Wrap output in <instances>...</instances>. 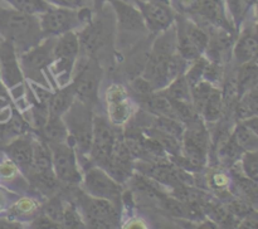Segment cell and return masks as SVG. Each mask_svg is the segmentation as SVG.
Wrapping results in <instances>:
<instances>
[{"mask_svg":"<svg viewBox=\"0 0 258 229\" xmlns=\"http://www.w3.org/2000/svg\"><path fill=\"white\" fill-rule=\"evenodd\" d=\"M68 132L75 138L78 148L82 154H88L92 142V126L93 117L91 112V106L75 101L68 108L67 112L62 116Z\"/></svg>","mask_w":258,"mask_h":229,"instance_id":"cell-6","label":"cell"},{"mask_svg":"<svg viewBox=\"0 0 258 229\" xmlns=\"http://www.w3.org/2000/svg\"><path fill=\"white\" fill-rule=\"evenodd\" d=\"M39 18L40 29L45 37H58L63 33L71 32L81 25H86L92 19V12L90 8L82 7L80 9H70V8L52 7L38 15Z\"/></svg>","mask_w":258,"mask_h":229,"instance_id":"cell-3","label":"cell"},{"mask_svg":"<svg viewBox=\"0 0 258 229\" xmlns=\"http://www.w3.org/2000/svg\"><path fill=\"white\" fill-rule=\"evenodd\" d=\"M135 5L143 15L148 32L158 34L175 23L176 13L173 7L155 4L151 2H140Z\"/></svg>","mask_w":258,"mask_h":229,"instance_id":"cell-14","label":"cell"},{"mask_svg":"<svg viewBox=\"0 0 258 229\" xmlns=\"http://www.w3.org/2000/svg\"><path fill=\"white\" fill-rule=\"evenodd\" d=\"M54 43L55 38L47 37L45 42H40L32 49L20 54V69L34 82L42 83V85L47 83V77L44 73H48L49 65L54 59L53 57Z\"/></svg>","mask_w":258,"mask_h":229,"instance_id":"cell-8","label":"cell"},{"mask_svg":"<svg viewBox=\"0 0 258 229\" xmlns=\"http://www.w3.org/2000/svg\"><path fill=\"white\" fill-rule=\"evenodd\" d=\"M15 209H17L18 213H30V211L34 209V203H33L32 200H29V199H24V200L19 201V203L15 205Z\"/></svg>","mask_w":258,"mask_h":229,"instance_id":"cell-38","label":"cell"},{"mask_svg":"<svg viewBox=\"0 0 258 229\" xmlns=\"http://www.w3.org/2000/svg\"><path fill=\"white\" fill-rule=\"evenodd\" d=\"M128 2L134 3V4H136V3H140V2H148V0H128Z\"/></svg>","mask_w":258,"mask_h":229,"instance_id":"cell-43","label":"cell"},{"mask_svg":"<svg viewBox=\"0 0 258 229\" xmlns=\"http://www.w3.org/2000/svg\"><path fill=\"white\" fill-rule=\"evenodd\" d=\"M73 92L76 100L91 106L98 103V87L102 78V68L97 59L85 55L73 67Z\"/></svg>","mask_w":258,"mask_h":229,"instance_id":"cell-4","label":"cell"},{"mask_svg":"<svg viewBox=\"0 0 258 229\" xmlns=\"http://www.w3.org/2000/svg\"><path fill=\"white\" fill-rule=\"evenodd\" d=\"M3 2L8 3L10 8L18 10V12L37 15V17L47 12L52 7L47 0H3Z\"/></svg>","mask_w":258,"mask_h":229,"instance_id":"cell-25","label":"cell"},{"mask_svg":"<svg viewBox=\"0 0 258 229\" xmlns=\"http://www.w3.org/2000/svg\"><path fill=\"white\" fill-rule=\"evenodd\" d=\"M80 53V40L73 30L58 35L53 47V59L49 69L60 85L70 82L73 67Z\"/></svg>","mask_w":258,"mask_h":229,"instance_id":"cell-5","label":"cell"},{"mask_svg":"<svg viewBox=\"0 0 258 229\" xmlns=\"http://www.w3.org/2000/svg\"><path fill=\"white\" fill-rule=\"evenodd\" d=\"M112 0H93V5H95V10L98 12V10L102 9L103 7L106 5V3H110Z\"/></svg>","mask_w":258,"mask_h":229,"instance_id":"cell-40","label":"cell"},{"mask_svg":"<svg viewBox=\"0 0 258 229\" xmlns=\"http://www.w3.org/2000/svg\"><path fill=\"white\" fill-rule=\"evenodd\" d=\"M242 171L247 178L257 181L258 178V156L257 151H244L241 156Z\"/></svg>","mask_w":258,"mask_h":229,"instance_id":"cell-30","label":"cell"},{"mask_svg":"<svg viewBox=\"0 0 258 229\" xmlns=\"http://www.w3.org/2000/svg\"><path fill=\"white\" fill-rule=\"evenodd\" d=\"M107 102H108V113L110 120L113 125H123L130 118L131 102L127 98V93L121 86L113 85L107 91Z\"/></svg>","mask_w":258,"mask_h":229,"instance_id":"cell-16","label":"cell"},{"mask_svg":"<svg viewBox=\"0 0 258 229\" xmlns=\"http://www.w3.org/2000/svg\"><path fill=\"white\" fill-rule=\"evenodd\" d=\"M131 87H133L134 92H135L136 95L140 96L141 98L146 97V96L150 95V93L154 92V90H153V87H151V85L144 77L135 78V80H134L133 82H131Z\"/></svg>","mask_w":258,"mask_h":229,"instance_id":"cell-34","label":"cell"},{"mask_svg":"<svg viewBox=\"0 0 258 229\" xmlns=\"http://www.w3.org/2000/svg\"><path fill=\"white\" fill-rule=\"evenodd\" d=\"M231 137L243 151H257V131L249 128L246 123L239 122L232 132Z\"/></svg>","mask_w":258,"mask_h":229,"instance_id":"cell-22","label":"cell"},{"mask_svg":"<svg viewBox=\"0 0 258 229\" xmlns=\"http://www.w3.org/2000/svg\"><path fill=\"white\" fill-rule=\"evenodd\" d=\"M50 5L62 8H70V9H80L86 7V0H47Z\"/></svg>","mask_w":258,"mask_h":229,"instance_id":"cell-35","label":"cell"},{"mask_svg":"<svg viewBox=\"0 0 258 229\" xmlns=\"http://www.w3.org/2000/svg\"><path fill=\"white\" fill-rule=\"evenodd\" d=\"M97 19H92L85 25L82 32L78 35L80 40V50H83L86 55L97 59L103 52L108 49L110 44L112 43L113 35V15L103 14V8L98 10Z\"/></svg>","mask_w":258,"mask_h":229,"instance_id":"cell-2","label":"cell"},{"mask_svg":"<svg viewBox=\"0 0 258 229\" xmlns=\"http://www.w3.org/2000/svg\"><path fill=\"white\" fill-rule=\"evenodd\" d=\"M164 95L169 100L183 101V102H191L190 101V86L186 81L185 75L180 74L174 78L163 91Z\"/></svg>","mask_w":258,"mask_h":229,"instance_id":"cell-23","label":"cell"},{"mask_svg":"<svg viewBox=\"0 0 258 229\" xmlns=\"http://www.w3.org/2000/svg\"><path fill=\"white\" fill-rule=\"evenodd\" d=\"M148 2L155 3V4L166 5V7H173V0H148Z\"/></svg>","mask_w":258,"mask_h":229,"instance_id":"cell-42","label":"cell"},{"mask_svg":"<svg viewBox=\"0 0 258 229\" xmlns=\"http://www.w3.org/2000/svg\"><path fill=\"white\" fill-rule=\"evenodd\" d=\"M183 152L196 165H204L208 156L209 133L199 117L186 123L183 132Z\"/></svg>","mask_w":258,"mask_h":229,"instance_id":"cell-11","label":"cell"},{"mask_svg":"<svg viewBox=\"0 0 258 229\" xmlns=\"http://www.w3.org/2000/svg\"><path fill=\"white\" fill-rule=\"evenodd\" d=\"M77 201L86 216L85 224L91 228H112L118 223L117 206L106 199L95 198L87 193H80Z\"/></svg>","mask_w":258,"mask_h":229,"instance_id":"cell-7","label":"cell"},{"mask_svg":"<svg viewBox=\"0 0 258 229\" xmlns=\"http://www.w3.org/2000/svg\"><path fill=\"white\" fill-rule=\"evenodd\" d=\"M257 105L258 97L256 87L247 91L246 93H243V95L241 96V100L237 103V117H238L239 120H246V118L257 115Z\"/></svg>","mask_w":258,"mask_h":229,"instance_id":"cell-26","label":"cell"},{"mask_svg":"<svg viewBox=\"0 0 258 229\" xmlns=\"http://www.w3.org/2000/svg\"><path fill=\"white\" fill-rule=\"evenodd\" d=\"M257 64L256 59L249 60V62L243 63L239 65V70L237 73L236 82L237 90H238V97H241L243 93L252 88L257 87Z\"/></svg>","mask_w":258,"mask_h":229,"instance_id":"cell-21","label":"cell"},{"mask_svg":"<svg viewBox=\"0 0 258 229\" xmlns=\"http://www.w3.org/2000/svg\"><path fill=\"white\" fill-rule=\"evenodd\" d=\"M208 64H209V60L207 59V58L199 57L194 60V63L191 64V67L189 68L185 73H184V75H185L186 81H188V83L190 87L191 86L196 85V83H198L199 81L203 80L204 72H206V68Z\"/></svg>","mask_w":258,"mask_h":229,"instance_id":"cell-31","label":"cell"},{"mask_svg":"<svg viewBox=\"0 0 258 229\" xmlns=\"http://www.w3.org/2000/svg\"><path fill=\"white\" fill-rule=\"evenodd\" d=\"M42 132L47 142H66L68 140V130L63 118L59 116L48 115Z\"/></svg>","mask_w":258,"mask_h":229,"instance_id":"cell-20","label":"cell"},{"mask_svg":"<svg viewBox=\"0 0 258 229\" xmlns=\"http://www.w3.org/2000/svg\"><path fill=\"white\" fill-rule=\"evenodd\" d=\"M116 133L107 121L103 117L93 118L92 142H91L90 155L100 168H105L111 159L113 145L116 141Z\"/></svg>","mask_w":258,"mask_h":229,"instance_id":"cell-12","label":"cell"},{"mask_svg":"<svg viewBox=\"0 0 258 229\" xmlns=\"http://www.w3.org/2000/svg\"><path fill=\"white\" fill-rule=\"evenodd\" d=\"M15 171V166L12 163H4L0 165V175L2 176H12Z\"/></svg>","mask_w":258,"mask_h":229,"instance_id":"cell-39","label":"cell"},{"mask_svg":"<svg viewBox=\"0 0 258 229\" xmlns=\"http://www.w3.org/2000/svg\"><path fill=\"white\" fill-rule=\"evenodd\" d=\"M52 154L53 171L58 181L67 185H76L82 180L77 166L75 150L70 143L66 142H47Z\"/></svg>","mask_w":258,"mask_h":229,"instance_id":"cell-9","label":"cell"},{"mask_svg":"<svg viewBox=\"0 0 258 229\" xmlns=\"http://www.w3.org/2000/svg\"><path fill=\"white\" fill-rule=\"evenodd\" d=\"M18 223H10L7 220H0V228H19Z\"/></svg>","mask_w":258,"mask_h":229,"instance_id":"cell-41","label":"cell"},{"mask_svg":"<svg viewBox=\"0 0 258 229\" xmlns=\"http://www.w3.org/2000/svg\"><path fill=\"white\" fill-rule=\"evenodd\" d=\"M63 211H64V205L62 200L58 196L52 198L44 206V215L49 216L52 220L57 221L58 224H62L63 220Z\"/></svg>","mask_w":258,"mask_h":229,"instance_id":"cell-33","label":"cell"},{"mask_svg":"<svg viewBox=\"0 0 258 229\" xmlns=\"http://www.w3.org/2000/svg\"><path fill=\"white\" fill-rule=\"evenodd\" d=\"M83 186L88 195L106 199L115 205L120 204L122 198V188L120 183L100 166L88 169L83 180Z\"/></svg>","mask_w":258,"mask_h":229,"instance_id":"cell-10","label":"cell"},{"mask_svg":"<svg viewBox=\"0 0 258 229\" xmlns=\"http://www.w3.org/2000/svg\"><path fill=\"white\" fill-rule=\"evenodd\" d=\"M211 185L216 189H223L228 185V179L222 173H216L211 178Z\"/></svg>","mask_w":258,"mask_h":229,"instance_id":"cell-37","label":"cell"},{"mask_svg":"<svg viewBox=\"0 0 258 229\" xmlns=\"http://www.w3.org/2000/svg\"><path fill=\"white\" fill-rule=\"evenodd\" d=\"M108 4L112 8L120 32L128 34H144L148 32L143 15L134 3L128 0H112Z\"/></svg>","mask_w":258,"mask_h":229,"instance_id":"cell-13","label":"cell"},{"mask_svg":"<svg viewBox=\"0 0 258 229\" xmlns=\"http://www.w3.org/2000/svg\"><path fill=\"white\" fill-rule=\"evenodd\" d=\"M76 101L75 92H73L72 86H67V87L60 88L59 91L54 93V95L49 96L47 106H48V115L52 116H59L62 117L68 108L73 105Z\"/></svg>","mask_w":258,"mask_h":229,"instance_id":"cell-19","label":"cell"},{"mask_svg":"<svg viewBox=\"0 0 258 229\" xmlns=\"http://www.w3.org/2000/svg\"><path fill=\"white\" fill-rule=\"evenodd\" d=\"M0 75L8 88L13 90L23 82L22 69L14 45L8 40L0 43Z\"/></svg>","mask_w":258,"mask_h":229,"instance_id":"cell-15","label":"cell"},{"mask_svg":"<svg viewBox=\"0 0 258 229\" xmlns=\"http://www.w3.org/2000/svg\"><path fill=\"white\" fill-rule=\"evenodd\" d=\"M62 224H64V226H67V228H85L86 226L82 215L78 214L77 209L73 204L64 206Z\"/></svg>","mask_w":258,"mask_h":229,"instance_id":"cell-32","label":"cell"},{"mask_svg":"<svg viewBox=\"0 0 258 229\" xmlns=\"http://www.w3.org/2000/svg\"><path fill=\"white\" fill-rule=\"evenodd\" d=\"M222 107H223V95L218 88L214 87L207 102L204 103L203 108H202L201 115L203 116L207 122H216L221 116Z\"/></svg>","mask_w":258,"mask_h":229,"instance_id":"cell-24","label":"cell"},{"mask_svg":"<svg viewBox=\"0 0 258 229\" xmlns=\"http://www.w3.org/2000/svg\"><path fill=\"white\" fill-rule=\"evenodd\" d=\"M153 127L158 128V130L163 131L165 133H169V135L174 136L178 140H181V137H183L184 126L176 118L166 117V116H158L155 121H154Z\"/></svg>","mask_w":258,"mask_h":229,"instance_id":"cell-28","label":"cell"},{"mask_svg":"<svg viewBox=\"0 0 258 229\" xmlns=\"http://www.w3.org/2000/svg\"><path fill=\"white\" fill-rule=\"evenodd\" d=\"M4 150L18 168H20L25 173L29 171L33 164V156H34V143H32L29 138H17L5 146Z\"/></svg>","mask_w":258,"mask_h":229,"instance_id":"cell-17","label":"cell"},{"mask_svg":"<svg viewBox=\"0 0 258 229\" xmlns=\"http://www.w3.org/2000/svg\"><path fill=\"white\" fill-rule=\"evenodd\" d=\"M233 55L237 64L241 65L249 60L256 59L257 55V35L254 25H248L239 35L233 48Z\"/></svg>","mask_w":258,"mask_h":229,"instance_id":"cell-18","label":"cell"},{"mask_svg":"<svg viewBox=\"0 0 258 229\" xmlns=\"http://www.w3.org/2000/svg\"><path fill=\"white\" fill-rule=\"evenodd\" d=\"M33 228H60V224L57 221L52 220L49 216L47 215H39L34 221H33Z\"/></svg>","mask_w":258,"mask_h":229,"instance_id":"cell-36","label":"cell"},{"mask_svg":"<svg viewBox=\"0 0 258 229\" xmlns=\"http://www.w3.org/2000/svg\"><path fill=\"white\" fill-rule=\"evenodd\" d=\"M254 0H223L224 7H227L226 12L231 14L236 24H239L247 12L249 10V5L253 3Z\"/></svg>","mask_w":258,"mask_h":229,"instance_id":"cell-29","label":"cell"},{"mask_svg":"<svg viewBox=\"0 0 258 229\" xmlns=\"http://www.w3.org/2000/svg\"><path fill=\"white\" fill-rule=\"evenodd\" d=\"M244 151L232 140V137H228L227 140L222 141L218 148V156L221 161L226 165H233L237 160L242 156Z\"/></svg>","mask_w":258,"mask_h":229,"instance_id":"cell-27","label":"cell"},{"mask_svg":"<svg viewBox=\"0 0 258 229\" xmlns=\"http://www.w3.org/2000/svg\"><path fill=\"white\" fill-rule=\"evenodd\" d=\"M0 34L14 45L19 54L32 49L45 38L37 15L25 14L13 8H0Z\"/></svg>","mask_w":258,"mask_h":229,"instance_id":"cell-1","label":"cell"}]
</instances>
